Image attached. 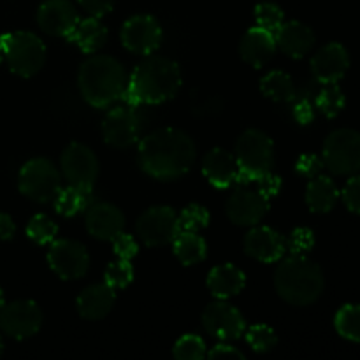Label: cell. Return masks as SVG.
I'll use <instances>...</instances> for the list:
<instances>
[{
  "label": "cell",
  "instance_id": "obj_1",
  "mask_svg": "<svg viewBox=\"0 0 360 360\" xmlns=\"http://www.w3.org/2000/svg\"><path fill=\"white\" fill-rule=\"evenodd\" d=\"M139 165L148 176L158 181H174L192 169L195 143L178 129H158L139 143Z\"/></svg>",
  "mask_w": 360,
  "mask_h": 360
},
{
  "label": "cell",
  "instance_id": "obj_2",
  "mask_svg": "<svg viewBox=\"0 0 360 360\" xmlns=\"http://www.w3.org/2000/svg\"><path fill=\"white\" fill-rule=\"evenodd\" d=\"M181 70L176 62L165 56H148L134 69L127 81L123 97L129 105L162 104L178 94Z\"/></svg>",
  "mask_w": 360,
  "mask_h": 360
},
{
  "label": "cell",
  "instance_id": "obj_3",
  "mask_svg": "<svg viewBox=\"0 0 360 360\" xmlns=\"http://www.w3.org/2000/svg\"><path fill=\"white\" fill-rule=\"evenodd\" d=\"M125 69L109 55H95L83 62L77 72V86L91 108H109L123 97L127 88Z\"/></svg>",
  "mask_w": 360,
  "mask_h": 360
},
{
  "label": "cell",
  "instance_id": "obj_4",
  "mask_svg": "<svg viewBox=\"0 0 360 360\" xmlns=\"http://www.w3.org/2000/svg\"><path fill=\"white\" fill-rule=\"evenodd\" d=\"M326 280L319 264L306 255L283 259L274 273V288L285 302L292 306H309L322 295Z\"/></svg>",
  "mask_w": 360,
  "mask_h": 360
},
{
  "label": "cell",
  "instance_id": "obj_5",
  "mask_svg": "<svg viewBox=\"0 0 360 360\" xmlns=\"http://www.w3.org/2000/svg\"><path fill=\"white\" fill-rule=\"evenodd\" d=\"M236 160H238L239 165L236 183L239 186L250 185L260 174L273 171V139L267 134H264L262 130H246L236 141Z\"/></svg>",
  "mask_w": 360,
  "mask_h": 360
},
{
  "label": "cell",
  "instance_id": "obj_6",
  "mask_svg": "<svg viewBox=\"0 0 360 360\" xmlns=\"http://www.w3.org/2000/svg\"><path fill=\"white\" fill-rule=\"evenodd\" d=\"M4 58L16 76L32 77L42 69L46 62V46L32 32H11L0 37Z\"/></svg>",
  "mask_w": 360,
  "mask_h": 360
},
{
  "label": "cell",
  "instance_id": "obj_7",
  "mask_svg": "<svg viewBox=\"0 0 360 360\" xmlns=\"http://www.w3.org/2000/svg\"><path fill=\"white\" fill-rule=\"evenodd\" d=\"M18 188L34 202H51L62 190V172L48 158H32L21 167Z\"/></svg>",
  "mask_w": 360,
  "mask_h": 360
},
{
  "label": "cell",
  "instance_id": "obj_8",
  "mask_svg": "<svg viewBox=\"0 0 360 360\" xmlns=\"http://www.w3.org/2000/svg\"><path fill=\"white\" fill-rule=\"evenodd\" d=\"M323 167L333 174L352 176L360 171V134L354 129H338L327 136L322 151Z\"/></svg>",
  "mask_w": 360,
  "mask_h": 360
},
{
  "label": "cell",
  "instance_id": "obj_9",
  "mask_svg": "<svg viewBox=\"0 0 360 360\" xmlns=\"http://www.w3.org/2000/svg\"><path fill=\"white\" fill-rule=\"evenodd\" d=\"M136 231L146 246L169 245L179 232L178 213L169 206L150 207L139 217Z\"/></svg>",
  "mask_w": 360,
  "mask_h": 360
},
{
  "label": "cell",
  "instance_id": "obj_10",
  "mask_svg": "<svg viewBox=\"0 0 360 360\" xmlns=\"http://www.w3.org/2000/svg\"><path fill=\"white\" fill-rule=\"evenodd\" d=\"M62 178L69 185L81 188H94L98 176V160L94 151L81 143H70L60 157Z\"/></svg>",
  "mask_w": 360,
  "mask_h": 360
},
{
  "label": "cell",
  "instance_id": "obj_11",
  "mask_svg": "<svg viewBox=\"0 0 360 360\" xmlns=\"http://www.w3.org/2000/svg\"><path fill=\"white\" fill-rule=\"evenodd\" d=\"M48 264L62 280H79L90 267V255L81 243L74 239H58L49 246Z\"/></svg>",
  "mask_w": 360,
  "mask_h": 360
},
{
  "label": "cell",
  "instance_id": "obj_12",
  "mask_svg": "<svg viewBox=\"0 0 360 360\" xmlns=\"http://www.w3.org/2000/svg\"><path fill=\"white\" fill-rule=\"evenodd\" d=\"M42 311L34 301H14L0 308V329L14 340H27L39 333Z\"/></svg>",
  "mask_w": 360,
  "mask_h": 360
},
{
  "label": "cell",
  "instance_id": "obj_13",
  "mask_svg": "<svg viewBox=\"0 0 360 360\" xmlns=\"http://www.w3.org/2000/svg\"><path fill=\"white\" fill-rule=\"evenodd\" d=\"M122 42L134 55H151L162 42V27L157 18L137 14L129 18L122 28Z\"/></svg>",
  "mask_w": 360,
  "mask_h": 360
},
{
  "label": "cell",
  "instance_id": "obj_14",
  "mask_svg": "<svg viewBox=\"0 0 360 360\" xmlns=\"http://www.w3.org/2000/svg\"><path fill=\"white\" fill-rule=\"evenodd\" d=\"M141 136V120L134 105H120L111 109L102 122V137L112 148H129Z\"/></svg>",
  "mask_w": 360,
  "mask_h": 360
},
{
  "label": "cell",
  "instance_id": "obj_15",
  "mask_svg": "<svg viewBox=\"0 0 360 360\" xmlns=\"http://www.w3.org/2000/svg\"><path fill=\"white\" fill-rule=\"evenodd\" d=\"M202 326L211 336L221 341L238 340L246 330V322L241 311L225 302V299H218L207 304L202 313Z\"/></svg>",
  "mask_w": 360,
  "mask_h": 360
},
{
  "label": "cell",
  "instance_id": "obj_16",
  "mask_svg": "<svg viewBox=\"0 0 360 360\" xmlns=\"http://www.w3.org/2000/svg\"><path fill=\"white\" fill-rule=\"evenodd\" d=\"M269 200L264 193L250 186H239L227 200V217L232 224L241 227L257 225L269 211Z\"/></svg>",
  "mask_w": 360,
  "mask_h": 360
},
{
  "label": "cell",
  "instance_id": "obj_17",
  "mask_svg": "<svg viewBox=\"0 0 360 360\" xmlns=\"http://www.w3.org/2000/svg\"><path fill=\"white\" fill-rule=\"evenodd\" d=\"M350 67V56L347 48L340 42H329L313 55L311 72L315 79L323 84H333L343 79Z\"/></svg>",
  "mask_w": 360,
  "mask_h": 360
},
{
  "label": "cell",
  "instance_id": "obj_18",
  "mask_svg": "<svg viewBox=\"0 0 360 360\" xmlns=\"http://www.w3.org/2000/svg\"><path fill=\"white\" fill-rule=\"evenodd\" d=\"M245 252L252 259L264 264H273L283 259L287 252V239L271 227H253L245 236Z\"/></svg>",
  "mask_w": 360,
  "mask_h": 360
},
{
  "label": "cell",
  "instance_id": "obj_19",
  "mask_svg": "<svg viewBox=\"0 0 360 360\" xmlns=\"http://www.w3.org/2000/svg\"><path fill=\"white\" fill-rule=\"evenodd\" d=\"M77 21V11L69 0H46L37 11L39 28L55 37H67Z\"/></svg>",
  "mask_w": 360,
  "mask_h": 360
},
{
  "label": "cell",
  "instance_id": "obj_20",
  "mask_svg": "<svg viewBox=\"0 0 360 360\" xmlns=\"http://www.w3.org/2000/svg\"><path fill=\"white\" fill-rule=\"evenodd\" d=\"M88 234L94 236L101 241H112L125 227V217L116 207L115 204L109 202H94L86 210L84 217Z\"/></svg>",
  "mask_w": 360,
  "mask_h": 360
},
{
  "label": "cell",
  "instance_id": "obj_21",
  "mask_svg": "<svg viewBox=\"0 0 360 360\" xmlns=\"http://www.w3.org/2000/svg\"><path fill=\"white\" fill-rule=\"evenodd\" d=\"M239 165L236 155L224 148H213L202 158V174L214 188H229L238 178Z\"/></svg>",
  "mask_w": 360,
  "mask_h": 360
},
{
  "label": "cell",
  "instance_id": "obj_22",
  "mask_svg": "<svg viewBox=\"0 0 360 360\" xmlns=\"http://www.w3.org/2000/svg\"><path fill=\"white\" fill-rule=\"evenodd\" d=\"M116 301L115 288L108 283H97L84 288L76 299V308L81 319L84 320H102L109 315Z\"/></svg>",
  "mask_w": 360,
  "mask_h": 360
},
{
  "label": "cell",
  "instance_id": "obj_23",
  "mask_svg": "<svg viewBox=\"0 0 360 360\" xmlns=\"http://www.w3.org/2000/svg\"><path fill=\"white\" fill-rule=\"evenodd\" d=\"M276 46L292 58H302L315 46V32L301 21H287L274 34Z\"/></svg>",
  "mask_w": 360,
  "mask_h": 360
},
{
  "label": "cell",
  "instance_id": "obj_24",
  "mask_svg": "<svg viewBox=\"0 0 360 360\" xmlns=\"http://www.w3.org/2000/svg\"><path fill=\"white\" fill-rule=\"evenodd\" d=\"M274 51H276V39H274V34H271V32L264 30L260 27L250 28L243 35L241 42H239L241 58L246 63L255 67V69H260V67L266 65L273 58Z\"/></svg>",
  "mask_w": 360,
  "mask_h": 360
},
{
  "label": "cell",
  "instance_id": "obj_25",
  "mask_svg": "<svg viewBox=\"0 0 360 360\" xmlns=\"http://www.w3.org/2000/svg\"><path fill=\"white\" fill-rule=\"evenodd\" d=\"M245 273L232 264H221V266L213 267L207 276V288L217 299L234 297L245 288Z\"/></svg>",
  "mask_w": 360,
  "mask_h": 360
},
{
  "label": "cell",
  "instance_id": "obj_26",
  "mask_svg": "<svg viewBox=\"0 0 360 360\" xmlns=\"http://www.w3.org/2000/svg\"><path fill=\"white\" fill-rule=\"evenodd\" d=\"M340 199V190L329 176H315L306 188V204L313 213H329Z\"/></svg>",
  "mask_w": 360,
  "mask_h": 360
},
{
  "label": "cell",
  "instance_id": "obj_27",
  "mask_svg": "<svg viewBox=\"0 0 360 360\" xmlns=\"http://www.w3.org/2000/svg\"><path fill=\"white\" fill-rule=\"evenodd\" d=\"M67 39L74 42L81 51L95 53L108 41V28L98 21V18L90 16L86 20L77 21L72 32L67 35Z\"/></svg>",
  "mask_w": 360,
  "mask_h": 360
},
{
  "label": "cell",
  "instance_id": "obj_28",
  "mask_svg": "<svg viewBox=\"0 0 360 360\" xmlns=\"http://www.w3.org/2000/svg\"><path fill=\"white\" fill-rule=\"evenodd\" d=\"M172 250L183 266H193L206 259L207 245L197 232L179 231L172 241Z\"/></svg>",
  "mask_w": 360,
  "mask_h": 360
},
{
  "label": "cell",
  "instance_id": "obj_29",
  "mask_svg": "<svg viewBox=\"0 0 360 360\" xmlns=\"http://www.w3.org/2000/svg\"><path fill=\"white\" fill-rule=\"evenodd\" d=\"M55 210L56 213L62 217H76L81 211L88 210L94 204V197H91V188H81V186L69 185L58 192L55 197Z\"/></svg>",
  "mask_w": 360,
  "mask_h": 360
},
{
  "label": "cell",
  "instance_id": "obj_30",
  "mask_svg": "<svg viewBox=\"0 0 360 360\" xmlns=\"http://www.w3.org/2000/svg\"><path fill=\"white\" fill-rule=\"evenodd\" d=\"M260 91L274 102H292L295 98V86L292 77L283 70H273L260 81Z\"/></svg>",
  "mask_w": 360,
  "mask_h": 360
},
{
  "label": "cell",
  "instance_id": "obj_31",
  "mask_svg": "<svg viewBox=\"0 0 360 360\" xmlns=\"http://www.w3.org/2000/svg\"><path fill=\"white\" fill-rule=\"evenodd\" d=\"M338 334L354 343H360V304H345L334 319Z\"/></svg>",
  "mask_w": 360,
  "mask_h": 360
},
{
  "label": "cell",
  "instance_id": "obj_32",
  "mask_svg": "<svg viewBox=\"0 0 360 360\" xmlns=\"http://www.w3.org/2000/svg\"><path fill=\"white\" fill-rule=\"evenodd\" d=\"M345 104H347V98H345L343 90L336 83L326 84L316 97V108L327 118H336L345 109Z\"/></svg>",
  "mask_w": 360,
  "mask_h": 360
},
{
  "label": "cell",
  "instance_id": "obj_33",
  "mask_svg": "<svg viewBox=\"0 0 360 360\" xmlns=\"http://www.w3.org/2000/svg\"><path fill=\"white\" fill-rule=\"evenodd\" d=\"M56 232H58V227L46 214H35L27 225V236L32 241L37 243V245H49V243H53L56 238Z\"/></svg>",
  "mask_w": 360,
  "mask_h": 360
},
{
  "label": "cell",
  "instance_id": "obj_34",
  "mask_svg": "<svg viewBox=\"0 0 360 360\" xmlns=\"http://www.w3.org/2000/svg\"><path fill=\"white\" fill-rule=\"evenodd\" d=\"M246 333V341H248L250 347L257 352V354H266L271 352L278 345V336L269 326L266 323H257L252 326Z\"/></svg>",
  "mask_w": 360,
  "mask_h": 360
},
{
  "label": "cell",
  "instance_id": "obj_35",
  "mask_svg": "<svg viewBox=\"0 0 360 360\" xmlns=\"http://www.w3.org/2000/svg\"><path fill=\"white\" fill-rule=\"evenodd\" d=\"M172 355L178 360H200L206 357V345L195 334H186L176 341Z\"/></svg>",
  "mask_w": 360,
  "mask_h": 360
},
{
  "label": "cell",
  "instance_id": "obj_36",
  "mask_svg": "<svg viewBox=\"0 0 360 360\" xmlns=\"http://www.w3.org/2000/svg\"><path fill=\"white\" fill-rule=\"evenodd\" d=\"M283 11L280 6L273 2H260L255 7V21L257 27L264 28V30L276 34L278 28L283 25Z\"/></svg>",
  "mask_w": 360,
  "mask_h": 360
},
{
  "label": "cell",
  "instance_id": "obj_37",
  "mask_svg": "<svg viewBox=\"0 0 360 360\" xmlns=\"http://www.w3.org/2000/svg\"><path fill=\"white\" fill-rule=\"evenodd\" d=\"M178 221L179 231L199 232L210 225V213H207L206 207L199 206V204H190L179 213Z\"/></svg>",
  "mask_w": 360,
  "mask_h": 360
},
{
  "label": "cell",
  "instance_id": "obj_38",
  "mask_svg": "<svg viewBox=\"0 0 360 360\" xmlns=\"http://www.w3.org/2000/svg\"><path fill=\"white\" fill-rule=\"evenodd\" d=\"M134 280V269H132V264L130 260H123L118 259L116 262H111L108 267H105V273H104V281L112 287L116 288H125L132 283Z\"/></svg>",
  "mask_w": 360,
  "mask_h": 360
},
{
  "label": "cell",
  "instance_id": "obj_39",
  "mask_svg": "<svg viewBox=\"0 0 360 360\" xmlns=\"http://www.w3.org/2000/svg\"><path fill=\"white\" fill-rule=\"evenodd\" d=\"M315 246V236L308 227H297L287 239V250L290 255H306Z\"/></svg>",
  "mask_w": 360,
  "mask_h": 360
},
{
  "label": "cell",
  "instance_id": "obj_40",
  "mask_svg": "<svg viewBox=\"0 0 360 360\" xmlns=\"http://www.w3.org/2000/svg\"><path fill=\"white\" fill-rule=\"evenodd\" d=\"M322 169H323V160L315 153L301 155V157L297 158V162H295V172L309 179L319 176L320 172H322Z\"/></svg>",
  "mask_w": 360,
  "mask_h": 360
},
{
  "label": "cell",
  "instance_id": "obj_41",
  "mask_svg": "<svg viewBox=\"0 0 360 360\" xmlns=\"http://www.w3.org/2000/svg\"><path fill=\"white\" fill-rule=\"evenodd\" d=\"M343 202L352 213L360 214V174H352V178L348 179L347 185H345L343 192Z\"/></svg>",
  "mask_w": 360,
  "mask_h": 360
},
{
  "label": "cell",
  "instance_id": "obj_42",
  "mask_svg": "<svg viewBox=\"0 0 360 360\" xmlns=\"http://www.w3.org/2000/svg\"><path fill=\"white\" fill-rule=\"evenodd\" d=\"M250 185H257V190H259L260 193H264L267 199H273V197H276L278 193H280L281 178L280 176L273 174V171H269L266 172V174H260L259 178L253 179Z\"/></svg>",
  "mask_w": 360,
  "mask_h": 360
},
{
  "label": "cell",
  "instance_id": "obj_43",
  "mask_svg": "<svg viewBox=\"0 0 360 360\" xmlns=\"http://www.w3.org/2000/svg\"><path fill=\"white\" fill-rule=\"evenodd\" d=\"M112 250H115L116 257L123 260H132L137 255V245L134 241L132 236L120 232L115 239H112Z\"/></svg>",
  "mask_w": 360,
  "mask_h": 360
},
{
  "label": "cell",
  "instance_id": "obj_44",
  "mask_svg": "<svg viewBox=\"0 0 360 360\" xmlns=\"http://www.w3.org/2000/svg\"><path fill=\"white\" fill-rule=\"evenodd\" d=\"M77 4H79L90 16L102 18L108 13H111L112 6H115V0H77Z\"/></svg>",
  "mask_w": 360,
  "mask_h": 360
},
{
  "label": "cell",
  "instance_id": "obj_45",
  "mask_svg": "<svg viewBox=\"0 0 360 360\" xmlns=\"http://www.w3.org/2000/svg\"><path fill=\"white\" fill-rule=\"evenodd\" d=\"M210 359H245V354L241 350H238L232 345H217L210 354H206Z\"/></svg>",
  "mask_w": 360,
  "mask_h": 360
},
{
  "label": "cell",
  "instance_id": "obj_46",
  "mask_svg": "<svg viewBox=\"0 0 360 360\" xmlns=\"http://www.w3.org/2000/svg\"><path fill=\"white\" fill-rule=\"evenodd\" d=\"M294 118L297 120L301 125H309L315 120V109L308 101H301L295 104L294 108Z\"/></svg>",
  "mask_w": 360,
  "mask_h": 360
},
{
  "label": "cell",
  "instance_id": "obj_47",
  "mask_svg": "<svg viewBox=\"0 0 360 360\" xmlns=\"http://www.w3.org/2000/svg\"><path fill=\"white\" fill-rule=\"evenodd\" d=\"M14 232H16V225H14L13 218L7 213H0V239L9 241V239H13Z\"/></svg>",
  "mask_w": 360,
  "mask_h": 360
},
{
  "label": "cell",
  "instance_id": "obj_48",
  "mask_svg": "<svg viewBox=\"0 0 360 360\" xmlns=\"http://www.w3.org/2000/svg\"><path fill=\"white\" fill-rule=\"evenodd\" d=\"M4 60V48H2V41H0V63H2Z\"/></svg>",
  "mask_w": 360,
  "mask_h": 360
},
{
  "label": "cell",
  "instance_id": "obj_49",
  "mask_svg": "<svg viewBox=\"0 0 360 360\" xmlns=\"http://www.w3.org/2000/svg\"><path fill=\"white\" fill-rule=\"evenodd\" d=\"M4 352V341H2V336H0V355H2Z\"/></svg>",
  "mask_w": 360,
  "mask_h": 360
},
{
  "label": "cell",
  "instance_id": "obj_50",
  "mask_svg": "<svg viewBox=\"0 0 360 360\" xmlns=\"http://www.w3.org/2000/svg\"><path fill=\"white\" fill-rule=\"evenodd\" d=\"M4 306V294H2V290H0V308H2Z\"/></svg>",
  "mask_w": 360,
  "mask_h": 360
}]
</instances>
